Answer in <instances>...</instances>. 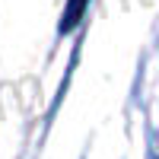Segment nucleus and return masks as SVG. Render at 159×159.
Returning <instances> with one entry per match:
<instances>
[{"label": "nucleus", "mask_w": 159, "mask_h": 159, "mask_svg": "<svg viewBox=\"0 0 159 159\" xmlns=\"http://www.w3.org/2000/svg\"><path fill=\"white\" fill-rule=\"evenodd\" d=\"M86 3H89V0H70V3H67V13H64V25H61L64 32H67V29H73V25L80 22V16H83Z\"/></svg>", "instance_id": "f257e3e1"}]
</instances>
